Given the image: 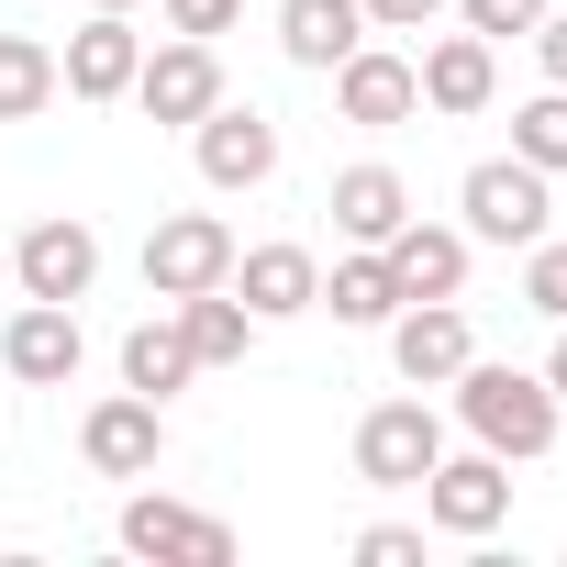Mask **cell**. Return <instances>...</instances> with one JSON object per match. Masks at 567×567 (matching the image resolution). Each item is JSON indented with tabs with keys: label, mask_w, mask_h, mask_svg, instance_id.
I'll use <instances>...</instances> for the list:
<instances>
[{
	"label": "cell",
	"mask_w": 567,
	"mask_h": 567,
	"mask_svg": "<svg viewBox=\"0 0 567 567\" xmlns=\"http://www.w3.org/2000/svg\"><path fill=\"white\" fill-rule=\"evenodd\" d=\"M434 456H445V423H434L423 390H412V401H379V412L357 423V478H368V489H423Z\"/></svg>",
	"instance_id": "obj_6"
},
{
	"label": "cell",
	"mask_w": 567,
	"mask_h": 567,
	"mask_svg": "<svg viewBox=\"0 0 567 567\" xmlns=\"http://www.w3.org/2000/svg\"><path fill=\"white\" fill-rule=\"evenodd\" d=\"M223 290L256 312V323H301L312 301H323V256L312 245H234V278Z\"/></svg>",
	"instance_id": "obj_12"
},
{
	"label": "cell",
	"mask_w": 567,
	"mask_h": 567,
	"mask_svg": "<svg viewBox=\"0 0 567 567\" xmlns=\"http://www.w3.org/2000/svg\"><path fill=\"white\" fill-rule=\"evenodd\" d=\"M379 256H390V278H401V301H456V290H467V234H456V223H401Z\"/></svg>",
	"instance_id": "obj_18"
},
{
	"label": "cell",
	"mask_w": 567,
	"mask_h": 567,
	"mask_svg": "<svg viewBox=\"0 0 567 567\" xmlns=\"http://www.w3.org/2000/svg\"><path fill=\"white\" fill-rule=\"evenodd\" d=\"M79 456H90L101 478H156V456H167V401H145V390H112V401H90V423H79Z\"/></svg>",
	"instance_id": "obj_11"
},
{
	"label": "cell",
	"mask_w": 567,
	"mask_h": 567,
	"mask_svg": "<svg viewBox=\"0 0 567 567\" xmlns=\"http://www.w3.org/2000/svg\"><path fill=\"white\" fill-rule=\"evenodd\" d=\"M423 523L434 534H467V545L501 534L512 523V456H489V445L478 456H434L423 467Z\"/></svg>",
	"instance_id": "obj_3"
},
{
	"label": "cell",
	"mask_w": 567,
	"mask_h": 567,
	"mask_svg": "<svg viewBox=\"0 0 567 567\" xmlns=\"http://www.w3.org/2000/svg\"><path fill=\"white\" fill-rule=\"evenodd\" d=\"M79 357H90L79 301H23L12 323H0V379H23V390H68Z\"/></svg>",
	"instance_id": "obj_10"
},
{
	"label": "cell",
	"mask_w": 567,
	"mask_h": 567,
	"mask_svg": "<svg viewBox=\"0 0 567 567\" xmlns=\"http://www.w3.org/2000/svg\"><path fill=\"white\" fill-rule=\"evenodd\" d=\"M112 534H123V556H156V567H234V523H212L167 489H134Z\"/></svg>",
	"instance_id": "obj_4"
},
{
	"label": "cell",
	"mask_w": 567,
	"mask_h": 567,
	"mask_svg": "<svg viewBox=\"0 0 567 567\" xmlns=\"http://www.w3.org/2000/svg\"><path fill=\"white\" fill-rule=\"evenodd\" d=\"M90 12H134V0H90Z\"/></svg>",
	"instance_id": "obj_32"
},
{
	"label": "cell",
	"mask_w": 567,
	"mask_h": 567,
	"mask_svg": "<svg viewBox=\"0 0 567 567\" xmlns=\"http://www.w3.org/2000/svg\"><path fill=\"white\" fill-rule=\"evenodd\" d=\"M467 357H478V334H467L456 301H401V312H390V368H401L412 390H445Z\"/></svg>",
	"instance_id": "obj_15"
},
{
	"label": "cell",
	"mask_w": 567,
	"mask_h": 567,
	"mask_svg": "<svg viewBox=\"0 0 567 567\" xmlns=\"http://www.w3.org/2000/svg\"><path fill=\"white\" fill-rule=\"evenodd\" d=\"M0 278H12V245H0Z\"/></svg>",
	"instance_id": "obj_33"
},
{
	"label": "cell",
	"mask_w": 567,
	"mask_h": 567,
	"mask_svg": "<svg viewBox=\"0 0 567 567\" xmlns=\"http://www.w3.org/2000/svg\"><path fill=\"white\" fill-rule=\"evenodd\" d=\"M357 45H368V0H278V56L290 68L334 79Z\"/></svg>",
	"instance_id": "obj_17"
},
{
	"label": "cell",
	"mask_w": 567,
	"mask_h": 567,
	"mask_svg": "<svg viewBox=\"0 0 567 567\" xmlns=\"http://www.w3.org/2000/svg\"><path fill=\"white\" fill-rule=\"evenodd\" d=\"M167 312H178V334H189V357H200V368H245V357H256V334H267L234 290H189V301H167Z\"/></svg>",
	"instance_id": "obj_20"
},
{
	"label": "cell",
	"mask_w": 567,
	"mask_h": 567,
	"mask_svg": "<svg viewBox=\"0 0 567 567\" xmlns=\"http://www.w3.org/2000/svg\"><path fill=\"white\" fill-rule=\"evenodd\" d=\"M523 301H534L545 323H567V245H556V234L523 245Z\"/></svg>",
	"instance_id": "obj_25"
},
{
	"label": "cell",
	"mask_w": 567,
	"mask_h": 567,
	"mask_svg": "<svg viewBox=\"0 0 567 567\" xmlns=\"http://www.w3.org/2000/svg\"><path fill=\"white\" fill-rule=\"evenodd\" d=\"M156 12H167V34H200V45H212V34L245 23V0H156Z\"/></svg>",
	"instance_id": "obj_27"
},
{
	"label": "cell",
	"mask_w": 567,
	"mask_h": 567,
	"mask_svg": "<svg viewBox=\"0 0 567 567\" xmlns=\"http://www.w3.org/2000/svg\"><path fill=\"white\" fill-rule=\"evenodd\" d=\"M445 390H456V412H467V434H478L489 456H545V445H556V412H567V401L545 390V368H478V357H467Z\"/></svg>",
	"instance_id": "obj_1"
},
{
	"label": "cell",
	"mask_w": 567,
	"mask_h": 567,
	"mask_svg": "<svg viewBox=\"0 0 567 567\" xmlns=\"http://www.w3.org/2000/svg\"><path fill=\"white\" fill-rule=\"evenodd\" d=\"M323 212H334V234H346V245H390V234L412 223V189H401V167H346Z\"/></svg>",
	"instance_id": "obj_19"
},
{
	"label": "cell",
	"mask_w": 567,
	"mask_h": 567,
	"mask_svg": "<svg viewBox=\"0 0 567 567\" xmlns=\"http://www.w3.org/2000/svg\"><path fill=\"white\" fill-rule=\"evenodd\" d=\"M134 68H145V34L123 12H90L68 34V56H56V90L68 101H134Z\"/></svg>",
	"instance_id": "obj_13"
},
{
	"label": "cell",
	"mask_w": 567,
	"mask_h": 567,
	"mask_svg": "<svg viewBox=\"0 0 567 567\" xmlns=\"http://www.w3.org/2000/svg\"><path fill=\"white\" fill-rule=\"evenodd\" d=\"M212 101H223V56H212L200 34H167V45L134 68V112H145V123H167V134H189Z\"/></svg>",
	"instance_id": "obj_7"
},
{
	"label": "cell",
	"mask_w": 567,
	"mask_h": 567,
	"mask_svg": "<svg viewBox=\"0 0 567 567\" xmlns=\"http://www.w3.org/2000/svg\"><path fill=\"white\" fill-rule=\"evenodd\" d=\"M412 79H423V112L467 123V112H489V90H501V45H489V34H434V45L412 56Z\"/></svg>",
	"instance_id": "obj_16"
},
{
	"label": "cell",
	"mask_w": 567,
	"mask_h": 567,
	"mask_svg": "<svg viewBox=\"0 0 567 567\" xmlns=\"http://www.w3.org/2000/svg\"><path fill=\"white\" fill-rule=\"evenodd\" d=\"M234 278V223L223 212H167L145 234V290L156 301H189V290H223Z\"/></svg>",
	"instance_id": "obj_5"
},
{
	"label": "cell",
	"mask_w": 567,
	"mask_h": 567,
	"mask_svg": "<svg viewBox=\"0 0 567 567\" xmlns=\"http://www.w3.org/2000/svg\"><path fill=\"white\" fill-rule=\"evenodd\" d=\"M68 90H56V45L45 34H0V123H34V112H56Z\"/></svg>",
	"instance_id": "obj_23"
},
{
	"label": "cell",
	"mask_w": 567,
	"mask_h": 567,
	"mask_svg": "<svg viewBox=\"0 0 567 567\" xmlns=\"http://www.w3.org/2000/svg\"><path fill=\"white\" fill-rule=\"evenodd\" d=\"M200 379V357H189V334H178V312L156 301V323H134L123 334V390H145V401H167V390H189Z\"/></svg>",
	"instance_id": "obj_22"
},
{
	"label": "cell",
	"mask_w": 567,
	"mask_h": 567,
	"mask_svg": "<svg viewBox=\"0 0 567 567\" xmlns=\"http://www.w3.org/2000/svg\"><path fill=\"white\" fill-rule=\"evenodd\" d=\"M357 556H368V567H423V534H412V523H368Z\"/></svg>",
	"instance_id": "obj_28"
},
{
	"label": "cell",
	"mask_w": 567,
	"mask_h": 567,
	"mask_svg": "<svg viewBox=\"0 0 567 567\" xmlns=\"http://www.w3.org/2000/svg\"><path fill=\"white\" fill-rule=\"evenodd\" d=\"M334 112H346V123H368V134H401V123L423 112L412 56H401V45H357V56L334 68Z\"/></svg>",
	"instance_id": "obj_14"
},
{
	"label": "cell",
	"mask_w": 567,
	"mask_h": 567,
	"mask_svg": "<svg viewBox=\"0 0 567 567\" xmlns=\"http://www.w3.org/2000/svg\"><path fill=\"white\" fill-rule=\"evenodd\" d=\"M456 212H467V245H534L556 223V178L523 167V156H478L456 178Z\"/></svg>",
	"instance_id": "obj_2"
},
{
	"label": "cell",
	"mask_w": 567,
	"mask_h": 567,
	"mask_svg": "<svg viewBox=\"0 0 567 567\" xmlns=\"http://www.w3.org/2000/svg\"><path fill=\"white\" fill-rule=\"evenodd\" d=\"M189 145H200V178L234 200V189H267L278 178V123L256 112V101H212L200 123H189Z\"/></svg>",
	"instance_id": "obj_8"
},
{
	"label": "cell",
	"mask_w": 567,
	"mask_h": 567,
	"mask_svg": "<svg viewBox=\"0 0 567 567\" xmlns=\"http://www.w3.org/2000/svg\"><path fill=\"white\" fill-rule=\"evenodd\" d=\"M512 156L545 167V178H567V90H534V101L512 112Z\"/></svg>",
	"instance_id": "obj_24"
},
{
	"label": "cell",
	"mask_w": 567,
	"mask_h": 567,
	"mask_svg": "<svg viewBox=\"0 0 567 567\" xmlns=\"http://www.w3.org/2000/svg\"><path fill=\"white\" fill-rule=\"evenodd\" d=\"M90 278H101V234L79 212H45L23 245H12V290L23 301H90Z\"/></svg>",
	"instance_id": "obj_9"
},
{
	"label": "cell",
	"mask_w": 567,
	"mask_h": 567,
	"mask_svg": "<svg viewBox=\"0 0 567 567\" xmlns=\"http://www.w3.org/2000/svg\"><path fill=\"white\" fill-rule=\"evenodd\" d=\"M456 23L501 45V34H534V23H545V0H456Z\"/></svg>",
	"instance_id": "obj_26"
},
{
	"label": "cell",
	"mask_w": 567,
	"mask_h": 567,
	"mask_svg": "<svg viewBox=\"0 0 567 567\" xmlns=\"http://www.w3.org/2000/svg\"><path fill=\"white\" fill-rule=\"evenodd\" d=\"M312 312H334V323H390V312H401L390 256H379V245H346V256L323 267V301H312Z\"/></svg>",
	"instance_id": "obj_21"
},
{
	"label": "cell",
	"mask_w": 567,
	"mask_h": 567,
	"mask_svg": "<svg viewBox=\"0 0 567 567\" xmlns=\"http://www.w3.org/2000/svg\"><path fill=\"white\" fill-rule=\"evenodd\" d=\"M545 390L567 401V323H556V357H545Z\"/></svg>",
	"instance_id": "obj_31"
},
{
	"label": "cell",
	"mask_w": 567,
	"mask_h": 567,
	"mask_svg": "<svg viewBox=\"0 0 567 567\" xmlns=\"http://www.w3.org/2000/svg\"><path fill=\"white\" fill-rule=\"evenodd\" d=\"M445 0H368V34H434Z\"/></svg>",
	"instance_id": "obj_29"
},
{
	"label": "cell",
	"mask_w": 567,
	"mask_h": 567,
	"mask_svg": "<svg viewBox=\"0 0 567 567\" xmlns=\"http://www.w3.org/2000/svg\"><path fill=\"white\" fill-rule=\"evenodd\" d=\"M534 56H545V90H567V12L534 23Z\"/></svg>",
	"instance_id": "obj_30"
}]
</instances>
